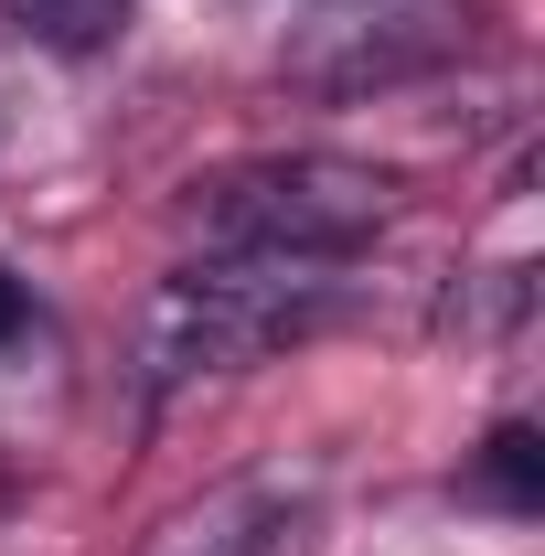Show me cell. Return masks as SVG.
I'll list each match as a JSON object with an SVG mask.
<instances>
[{
	"mask_svg": "<svg viewBox=\"0 0 545 556\" xmlns=\"http://www.w3.org/2000/svg\"><path fill=\"white\" fill-rule=\"evenodd\" d=\"M492 492H503L514 514L535 503V439H524V428H503V439H492Z\"/></svg>",
	"mask_w": 545,
	"mask_h": 556,
	"instance_id": "7",
	"label": "cell"
},
{
	"mask_svg": "<svg viewBox=\"0 0 545 556\" xmlns=\"http://www.w3.org/2000/svg\"><path fill=\"white\" fill-rule=\"evenodd\" d=\"M396 214V172L332 161V150H268V161H225L182 193V225L204 247L246 257H342Z\"/></svg>",
	"mask_w": 545,
	"mask_h": 556,
	"instance_id": "2",
	"label": "cell"
},
{
	"mask_svg": "<svg viewBox=\"0 0 545 556\" xmlns=\"http://www.w3.org/2000/svg\"><path fill=\"white\" fill-rule=\"evenodd\" d=\"M471 43V11H385V22H310V43L289 54L300 86L321 97H364V86H396V75H428L439 54Z\"/></svg>",
	"mask_w": 545,
	"mask_h": 556,
	"instance_id": "3",
	"label": "cell"
},
{
	"mask_svg": "<svg viewBox=\"0 0 545 556\" xmlns=\"http://www.w3.org/2000/svg\"><path fill=\"white\" fill-rule=\"evenodd\" d=\"M524 300H535V268H492V289H449V332H471V343H492V332H514L524 321Z\"/></svg>",
	"mask_w": 545,
	"mask_h": 556,
	"instance_id": "5",
	"label": "cell"
},
{
	"mask_svg": "<svg viewBox=\"0 0 545 556\" xmlns=\"http://www.w3.org/2000/svg\"><path fill=\"white\" fill-rule=\"evenodd\" d=\"M118 11H129V0H22V22H33V33H54V43H107V33H118Z\"/></svg>",
	"mask_w": 545,
	"mask_h": 556,
	"instance_id": "6",
	"label": "cell"
},
{
	"mask_svg": "<svg viewBox=\"0 0 545 556\" xmlns=\"http://www.w3.org/2000/svg\"><path fill=\"white\" fill-rule=\"evenodd\" d=\"M300 525H310V492H289V482H225V492H204L150 556H300Z\"/></svg>",
	"mask_w": 545,
	"mask_h": 556,
	"instance_id": "4",
	"label": "cell"
},
{
	"mask_svg": "<svg viewBox=\"0 0 545 556\" xmlns=\"http://www.w3.org/2000/svg\"><path fill=\"white\" fill-rule=\"evenodd\" d=\"M342 311V257H246V247H204L193 268H172L139 311V386L182 396L214 375H246L268 353L310 343Z\"/></svg>",
	"mask_w": 545,
	"mask_h": 556,
	"instance_id": "1",
	"label": "cell"
}]
</instances>
